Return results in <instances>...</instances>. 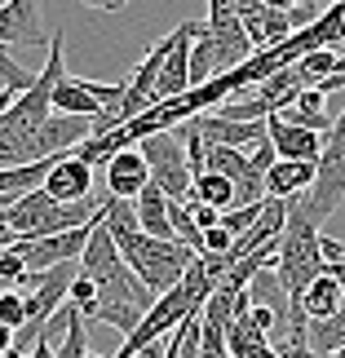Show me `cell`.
I'll return each instance as SVG.
<instances>
[{"label":"cell","instance_id":"cell-1","mask_svg":"<svg viewBox=\"0 0 345 358\" xmlns=\"http://www.w3.org/2000/svg\"><path fill=\"white\" fill-rule=\"evenodd\" d=\"M319 239L323 235H319V222H314L306 195L288 199V217H283L279 252H274V270H279L283 292L293 296V306H297V296L323 274V248H319Z\"/></svg>","mask_w":345,"mask_h":358},{"label":"cell","instance_id":"cell-2","mask_svg":"<svg viewBox=\"0 0 345 358\" xmlns=\"http://www.w3.org/2000/svg\"><path fill=\"white\" fill-rule=\"evenodd\" d=\"M98 213H102V203H93V199L58 203L45 186H36L9 203L5 230L13 239H45V235H58V230H71V226H89Z\"/></svg>","mask_w":345,"mask_h":358},{"label":"cell","instance_id":"cell-3","mask_svg":"<svg viewBox=\"0 0 345 358\" xmlns=\"http://www.w3.org/2000/svg\"><path fill=\"white\" fill-rule=\"evenodd\" d=\"M115 248H120L124 266H129L155 296L182 283L186 266L199 257V252H190L186 243H177V239H155V235H133V239H124V243H115Z\"/></svg>","mask_w":345,"mask_h":358},{"label":"cell","instance_id":"cell-4","mask_svg":"<svg viewBox=\"0 0 345 358\" xmlns=\"http://www.w3.org/2000/svg\"><path fill=\"white\" fill-rule=\"evenodd\" d=\"M62 76H66V49H62V31H58V36H49V62L36 71L31 89L18 93V98H13V106L0 115V133L36 129L40 120H49V115H53V89L62 85Z\"/></svg>","mask_w":345,"mask_h":358},{"label":"cell","instance_id":"cell-5","mask_svg":"<svg viewBox=\"0 0 345 358\" xmlns=\"http://www.w3.org/2000/svg\"><path fill=\"white\" fill-rule=\"evenodd\" d=\"M137 150H142V159H146V169H150V182H155L169 199L186 203L190 195H195V173H190V164H186L182 133L160 129V133L142 137V142H137Z\"/></svg>","mask_w":345,"mask_h":358},{"label":"cell","instance_id":"cell-6","mask_svg":"<svg viewBox=\"0 0 345 358\" xmlns=\"http://www.w3.org/2000/svg\"><path fill=\"white\" fill-rule=\"evenodd\" d=\"M306 203L314 213V222H328L341 203H345V137H323V150L314 159V182L306 190Z\"/></svg>","mask_w":345,"mask_h":358},{"label":"cell","instance_id":"cell-7","mask_svg":"<svg viewBox=\"0 0 345 358\" xmlns=\"http://www.w3.org/2000/svg\"><path fill=\"white\" fill-rule=\"evenodd\" d=\"M93 226V222H89ZM89 226H71V230H58V235H45V239H13V248L22 252V266L27 270H49V266H66L85 252V239H89Z\"/></svg>","mask_w":345,"mask_h":358},{"label":"cell","instance_id":"cell-8","mask_svg":"<svg viewBox=\"0 0 345 358\" xmlns=\"http://www.w3.org/2000/svg\"><path fill=\"white\" fill-rule=\"evenodd\" d=\"M199 22L186 18L177 31H169V53H164V66H160V80H155V102L164 98H182V93L190 89V40H195Z\"/></svg>","mask_w":345,"mask_h":358},{"label":"cell","instance_id":"cell-9","mask_svg":"<svg viewBox=\"0 0 345 358\" xmlns=\"http://www.w3.org/2000/svg\"><path fill=\"white\" fill-rule=\"evenodd\" d=\"M266 137L274 146V155L279 159H301V164H314L323 150V133L314 129H301V124H288L283 115H270L266 120Z\"/></svg>","mask_w":345,"mask_h":358},{"label":"cell","instance_id":"cell-10","mask_svg":"<svg viewBox=\"0 0 345 358\" xmlns=\"http://www.w3.org/2000/svg\"><path fill=\"white\" fill-rule=\"evenodd\" d=\"M204 133V142L213 146H234V150H253L266 137V120H226V115H195L190 120Z\"/></svg>","mask_w":345,"mask_h":358},{"label":"cell","instance_id":"cell-11","mask_svg":"<svg viewBox=\"0 0 345 358\" xmlns=\"http://www.w3.org/2000/svg\"><path fill=\"white\" fill-rule=\"evenodd\" d=\"M146 182H150V169H146V159H142L137 146H124L106 159V190H111L115 199H137V190Z\"/></svg>","mask_w":345,"mask_h":358},{"label":"cell","instance_id":"cell-12","mask_svg":"<svg viewBox=\"0 0 345 358\" xmlns=\"http://www.w3.org/2000/svg\"><path fill=\"white\" fill-rule=\"evenodd\" d=\"M45 190L58 203H80V199H89V190H93V169L76 155H58L53 173L45 177Z\"/></svg>","mask_w":345,"mask_h":358},{"label":"cell","instance_id":"cell-13","mask_svg":"<svg viewBox=\"0 0 345 358\" xmlns=\"http://www.w3.org/2000/svg\"><path fill=\"white\" fill-rule=\"evenodd\" d=\"M239 22H244V31H248V40H253L257 53L261 49H279L283 40L297 31L293 18H288L283 9H270V5H253L248 13H239Z\"/></svg>","mask_w":345,"mask_h":358},{"label":"cell","instance_id":"cell-14","mask_svg":"<svg viewBox=\"0 0 345 358\" xmlns=\"http://www.w3.org/2000/svg\"><path fill=\"white\" fill-rule=\"evenodd\" d=\"M0 45L5 49L9 45H49L45 27H40V9L5 0V5H0Z\"/></svg>","mask_w":345,"mask_h":358},{"label":"cell","instance_id":"cell-15","mask_svg":"<svg viewBox=\"0 0 345 358\" xmlns=\"http://www.w3.org/2000/svg\"><path fill=\"white\" fill-rule=\"evenodd\" d=\"M345 301V287L332 279V274H319V279H314L306 292L297 296V306H293V319L288 323H310V319H328V314H332L337 306Z\"/></svg>","mask_w":345,"mask_h":358},{"label":"cell","instance_id":"cell-16","mask_svg":"<svg viewBox=\"0 0 345 358\" xmlns=\"http://www.w3.org/2000/svg\"><path fill=\"white\" fill-rule=\"evenodd\" d=\"M314 182V164H301V159H274L266 169V195L270 199H297L306 195Z\"/></svg>","mask_w":345,"mask_h":358},{"label":"cell","instance_id":"cell-17","mask_svg":"<svg viewBox=\"0 0 345 358\" xmlns=\"http://www.w3.org/2000/svg\"><path fill=\"white\" fill-rule=\"evenodd\" d=\"M244 292H248V301H253V306H266V310L279 314V323L293 319V296L283 292V279H279V270H274V261H270V266H261L253 279H248Z\"/></svg>","mask_w":345,"mask_h":358},{"label":"cell","instance_id":"cell-18","mask_svg":"<svg viewBox=\"0 0 345 358\" xmlns=\"http://www.w3.org/2000/svg\"><path fill=\"white\" fill-rule=\"evenodd\" d=\"M133 213H137V226H142V235L173 239V226H169V195H164L155 182H146L142 190H137Z\"/></svg>","mask_w":345,"mask_h":358},{"label":"cell","instance_id":"cell-19","mask_svg":"<svg viewBox=\"0 0 345 358\" xmlns=\"http://www.w3.org/2000/svg\"><path fill=\"white\" fill-rule=\"evenodd\" d=\"M323 102H328V93H319L314 85H306V89L293 98V106H283L279 115H283L288 124H301V129H314V133L328 137V133H332V120H337V115H328Z\"/></svg>","mask_w":345,"mask_h":358},{"label":"cell","instance_id":"cell-20","mask_svg":"<svg viewBox=\"0 0 345 358\" xmlns=\"http://www.w3.org/2000/svg\"><path fill=\"white\" fill-rule=\"evenodd\" d=\"M306 89V80L297 76V66H279L274 76H266L257 85V102L266 106V115H274V111H283V106H293V98Z\"/></svg>","mask_w":345,"mask_h":358},{"label":"cell","instance_id":"cell-21","mask_svg":"<svg viewBox=\"0 0 345 358\" xmlns=\"http://www.w3.org/2000/svg\"><path fill=\"white\" fill-rule=\"evenodd\" d=\"M306 345L310 354H332L345 345V301L328 314V319H310L306 323Z\"/></svg>","mask_w":345,"mask_h":358},{"label":"cell","instance_id":"cell-22","mask_svg":"<svg viewBox=\"0 0 345 358\" xmlns=\"http://www.w3.org/2000/svg\"><path fill=\"white\" fill-rule=\"evenodd\" d=\"M195 199L199 203H209V208H217V213H226V208H234V186L226 182L222 173H199L195 177Z\"/></svg>","mask_w":345,"mask_h":358},{"label":"cell","instance_id":"cell-23","mask_svg":"<svg viewBox=\"0 0 345 358\" xmlns=\"http://www.w3.org/2000/svg\"><path fill=\"white\" fill-rule=\"evenodd\" d=\"M297 66V76L306 80V85H319L323 76H332V66H337V49H310V53H301V58L293 62Z\"/></svg>","mask_w":345,"mask_h":358},{"label":"cell","instance_id":"cell-24","mask_svg":"<svg viewBox=\"0 0 345 358\" xmlns=\"http://www.w3.org/2000/svg\"><path fill=\"white\" fill-rule=\"evenodd\" d=\"M31 80H36V76L27 71L22 62H13V53L0 45V89H9V93H27V89H31Z\"/></svg>","mask_w":345,"mask_h":358},{"label":"cell","instance_id":"cell-25","mask_svg":"<svg viewBox=\"0 0 345 358\" xmlns=\"http://www.w3.org/2000/svg\"><path fill=\"white\" fill-rule=\"evenodd\" d=\"M261 208H266V199H261V203H234V208H226V213H222V222H217V226H226L230 235L239 239L244 230H248V226H253L257 217H261Z\"/></svg>","mask_w":345,"mask_h":358},{"label":"cell","instance_id":"cell-26","mask_svg":"<svg viewBox=\"0 0 345 358\" xmlns=\"http://www.w3.org/2000/svg\"><path fill=\"white\" fill-rule=\"evenodd\" d=\"M0 323L13 327V332L27 327V301H22V292H13V287H0Z\"/></svg>","mask_w":345,"mask_h":358},{"label":"cell","instance_id":"cell-27","mask_svg":"<svg viewBox=\"0 0 345 358\" xmlns=\"http://www.w3.org/2000/svg\"><path fill=\"white\" fill-rule=\"evenodd\" d=\"M22 274H27V266H22V252H18V248H0V287H13V283H18L22 279Z\"/></svg>","mask_w":345,"mask_h":358},{"label":"cell","instance_id":"cell-28","mask_svg":"<svg viewBox=\"0 0 345 358\" xmlns=\"http://www.w3.org/2000/svg\"><path fill=\"white\" fill-rule=\"evenodd\" d=\"M230 243H234V235L226 226H209V230H204V257H222V252H230Z\"/></svg>","mask_w":345,"mask_h":358},{"label":"cell","instance_id":"cell-29","mask_svg":"<svg viewBox=\"0 0 345 358\" xmlns=\"http://www.w3.org/2000/svg\"><path fill=\"white\" fill-rule=\"evenodd\" d=\"M93 296H98V283H93L89 274H76V279H71V287H66V301H71V306L80 310V306H89Z\"/></svg>","mask_w":345,"mask_h":358},{"label":"cell","instance_id":"cell-30","mask_svg":"<svg viewBox=\"0 0 345 358\" xmlns=\"http://www.w3.org/2000/svg\"><path fill=\"white\" fill-rule=\"evenodd\" d=\"M274 159H279V155H274V146H270V137H261V142L253 146V150H248V164H253V169L261 173V177H266V169H270V164Z\"/></svg>","mask_w":345,"mask_h":358},{"label":"cell","instance_id":"cell-31","mask_svg":"<svg viewBox=\"0 0 345 358\" xmlns=\"http://www.w3.org/2000/svg\"><path fill=\"white\" fill-rule=\"evenodd\" d=\"M314 89H319V93H337V89H345V53H337V66H332V76H323Z\"/></svg>","mask_w":345,"mask_h":358},{"label":"cell","instance_id":"cell-32","mask_svg":"<svg viewBox=\"0 0 345 358\" xmlns=\"http://www.w3.org/2000/svg\"><path fill=\"white\" fill-rule=\"evenodd\" d=\"M248 319H253L257 327H261V332H274V323H279V314H274V310H266V306H253V310H248Z\"/></svg>","mask_w":345,"mask_h":358},{"label":"cell","instance_id":"cell-33","mask_svg":"<svg viewBox=\"0 0 345 358\" xmlns=\"http://www.w3.org/2000/svg\"><path fill=\"white\" fill-rule=\"evenodd\" d=\"M230 358H283V354L274 350V341H266V345H253V350H244V354H230Z\"/></svg>","mask_w":345,"mask_h":358},{"label":"cell","instance_id":"cell-34","mask_svg":"<svg viewBox=\"0 0 345 358\" xmlns=\"http://www.w3.org/2000/svg\"><path fill=\"white\" fill-rule=\"evenodd\" d=\"M80 5H89V9H106V13H115L124 5H133V0H80Z\"/></svg>","mask_w":345,"mask_h":358},{"label":"cell","instance_id":"cell-35","mask_svg":"<svg viewBox=\"0 0 345 358\" xmlns=\"http://www.w3.org/2000/svg\"><path fill=\"white\" fill-rule=\"evenodd\" d=\"M31 358H53V341H49L45 332L36 336V345H31Z\"/></svg>","mask_w":345,"mask_h":358},{"label":"cell","instance_id":"cell-36","mask_svg":"<svg viewBox=\"0 0 345 358\" xmlns=\"http://www.w3.org/2000/svg\"><path fill=\"white\" fill-rule=\"evenodd\" d=\"M261 5H270V9H283V13H293L301 0H261Z\"/></svg>","mask_w":345,"mask_h":358},{"label":"cell","instance_id":"cell-37","mask_svg":"<svg viewBox=\"0 0 345 358\" xmlns=\"http://www.w3.org/2000/svg\"><path fill=\"white\" fill-rule=\"evenodd\" d=\"M5 350H13V327L0 323V354H5Z\"/></svg>","mask_w":345,"mask_h":358},{"label":"cell","instance_id":"cell-38","mask_svg":"<svg viewBox=\"0 0 345 358\" xmlns=\"http://www.w3.org/2000/svg\"><path fill=\"white\" fill-rule=\"evenodd\" d=\"M332 137H345V111H341V115L332 120Z\"/></svg>","mask_w":345,"mask_h":358},{"label":"cell","instance_id":"cell-39","mask_svg":"<svg viewBox=\"0 0 345 358\" xmlns=\"http://www.w3.org/2000/svg\"><path fill=\"white\" fill-rule=\"evenodd\" d=\"M332 358H345V345H341V350H332Z\"/></svg>","mask_w":345,"mask_h":358},{"label":"cell","instance_id":"cell-40","mask_svg":"<svg viewBox=\"0 0 345 358\" xmlns=\"http://www.w3.org/2000/svg\"><path fill=\"white\" fill-rule=\"evenodd\" d=\"M209 9H222V0H209Z\"/></svg>","mask_w":345,"mask_h":358},{"label":"cell","instance_id":"cell-41","mask_svg":"<svg viewBox=\"0 0 345 358\" xmlns=\"http://www.w3.org/2000/svg\"><path fill=\"white\" fill-rule=\"evenodd\" d=\"M310 358H332V354H310Z\"/></svg>","mask_w":345,"mask_h":358},{"label":"cell","instance_id":"cell-42","mask_svg":"<svg viewBox=\"0 0 345 358\" xmlns=\"http://www.w3.org/2000/svg\"><path fill=\"white\" fill-rule=\"evenodd\" d=\"M85 358H102V354H85Z\"/></svg>","mask_w":345,"mask_h":358}]
</instances>
